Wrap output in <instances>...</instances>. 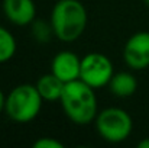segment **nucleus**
I'll return each mask as SVG.
<instances>
[{
	"mask_svg": "<svg viewBox=\"0 0 149 148\" xmlns=\"http://www.w3.org/2000/svg\"><path fill=\"white\" fill-rule=\"evenodd\" d=\"M59 102L67 118L77 125H88L94 122L99 113L94 89L80 79L64 86Z\"/></svg>",
	"mask_w": 149,
	"mask_h": 148,
	"instance_id": "obj_1",
	"label": "nucleus"
},
{
	"mask_svg": "<svg viewBox=\"0 0 149 148\" xmlns=\"http://www.w3.org/2000/svg\"><path fill=\"white\" fill-rule=\"evenodd\" d=\"M6 19L16 26H28L36 19V4L33 0H3Z\"/></svg>",
	"mask_w": 149,
	"mask_h": 148,
	"instance_id": "obj_8",
	"label": "nucleus"
},
{
	"mask_svg": "<svg viewBox=\"0 0 149 148\" xmlns=\"http://www.w3.org/2000/svg\"><path fill=\"white\" fill-rule=\"evenodd\" d=\"M44 99L35 84H19L6 95V115L17 123H28L33 121L41 109Z\"/></svg>",
	"mask_w": 149,
	"mask_h": 148,
	"instance_id": "obj_3",
	"label": "nucleus"
},
{
	"mask_svg": "<svg viewBox=\"0 0 149 148\" xmlns=\"http://www.w3.org/2000/svg\"><path fill=\"white\" fill-rule=\"evenodd\" d=\"M81 58L72 51L64 49L55 54L51 62V73L56 76L64 84L80 79Z\"/></svg>",
	"mask_w": 149,
	"mask_h": 148,
	"instance_id": "obj_7",
	"label": "nucleus"
},
{
	"mask_svg": "<svg viewBox=\"0 0 149 148\" xmlns=\"http://www.w3.org/2000/svg\"><path fill=\"white\" fill-rule=\"evenodd\" d=\"M32 28V36L39 44H47L54 35V29L51 26V22H47L45 19H35L31 23Z\"/></svg>",
	"mask_w": 149,
	"mask_h": 148,
	"instance_id": "obj_12",
	"label": "nucleus"
},
{
	"mask_svg": "<svg viewBox=\"0 0 149 148\" xmlns=\"http://www.w3.org/2000/svg\"><path fill=\"white\" fill-rule=\"evenodd\" d=\"M4 107H6V95H4L3 90L0 89V113L4 112Z\"/></svg>",
	"mask_w": 149,
	"mask_h": 148,
	"instance_id": "obj_14",
	"label": "nucleus"
},
{
	"mask_svg": "<svg viewBox=\"0 0 149 148\" xmlns=\"http://www.w3.org/2000/svg\"><path fill=\"white\" fill-rule=\"evenodd\" d=\"M49 22L56 39L74 42L87 28V9L80 0H58L52 7Z\"/></svg>",
	"mask_w": 149,
	"mask_h": 148,
	"instance_id": "obj_2",
	"label": "nucleus"
},
{
	"mask_svg": "<svg viewBox=\"0 0 149 148\" xmlns=\"http://www.w3.org/2000/svg\"><path fill=\"white\" fill-rule=\"evenodd\" d=\"M109 89L116 97H129L138 90V80L129 71L114 73L109 83Z\"/></svg>",
	"mask_w": 149,
	"mask_h": 148,
	"instance_id": "obj_9",
	"label": "nucleus"
},
{
	"mask_svg": "<svg viewBox=\"0 0 149 148\" xmlns=\"http://www.w3.org/2000/svg\"><path fill=\"white\" fill-rule=\"evenodd\" d=\"M35 148H64V144L52 137H42L33 142Z\"/></svg>",
	"mask_w": 149,
	"mask_h": 148,
	"instance_id": "obj_13",
	"label": "nucleus"
},
{
	"mask_svg": "<svg viewBox=\"0 0 149 148\" xmlns=\"http://www.w3.org/2000/svg\"><path fill=\"white\" fill-rule=\"evenodd\" d=\"M113 74V62L107 55L101 52H88L81 58L80 80H83L94 90L109 86Z\"/></svg>",
	"mask_w": 149,
	"mask_h": 148,
	"instance_id": "obj_5",
	"label": "nucleus"
},
{
	"mask_svg": "<svg viewBox=\"0 0 149 148\" xmlns=\"http://www.w3.org/2000/svg\"><path fill=\"white\" fill-rule=\"evenodd\" d=\"M143 1H145V4H146V6H149V0H143Z\"/></svg>",
	"mask_w": 149,
	"mask_h": 148,
	"instance_id": "obj_16",
	"label": "nucleus"
},
{
	"mask_svg": "<svg viewBox=\"0 0 149 148\" xmlns=\"http://www.w3.org/2000/svg\"><path fill=\"white\" fill-rule=\"evenodd\" d=\"M138 147L139 148H149V138H145L142 141L138 142Z\"/></svg>",
	"mask_w": 149,
	"mask_h": 148,
	"instance_id": "obj_15",
	"label": "nucleus"
},
{
	"mask_svg": "<svg viewBox=\"0 0 149 148\" xmlns=\"http://www.w3.org/2000/svg\"><path fill=\"white\" fill-rule=\"evenodd\" d=\"M35 86L39 95L42 96L44 102H58L61 99L65 84L56 76H54L52 73H48V74L41 76Z\"/></svg>",
	"mask_w": 149,
	"mask_h": 148,
	"instance_id": "obj_10",
	"label": "nucleus"
},
{
	"mask_svg": "<svg viewBox=\"0 0 149 148\" xmlns=\"http://www.w3.org/2000/svg\"><path fill=\"white\" fill-rule=\"evenodd\" d=\"M94 123L99 135L110 144H120L126 141L133 131V121L122 107L103 109L97 113Z\"/></svg>",
	"mask_w": 149,
	"mask_h": 148,
	"instance_id": "obj_4",
	"label": "nucleus"
},
{
	"mask_svg": "<svg viewBox=\"0 0 149 148\" xmlns=\"http://www.w3.org/2000/svg\"><path fill=\"white\" fill-rule=\"evenodd\" d=\"M125 64L135 71L146 70L149 67V32H135L123 47Z\"/></svg>",
	"mask_w": 149,
	"mask_h": 148,
	"instance_id": "obj_6",
	"label": "nucleus"
},
{
	"mask_svg": "<svg viewBox=\"0 0 149 148\" xmlns=\"http://www.w3.org/2000/svg\"><path fill=\"white\" fill-rule=\"evenodd\" d=\"M16 39L13 34L0 25V64L10 61L16 54Z\"/></svg>",
	"mask_w": 149,
	"mask_h": 148,
	"instance_id": "obj_11",
	"label": "nucleus"
}]
</instances>
